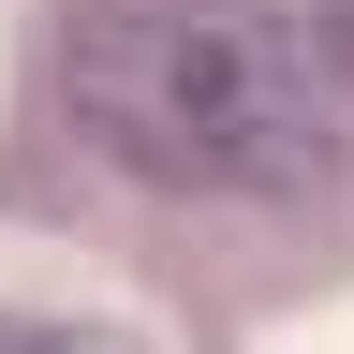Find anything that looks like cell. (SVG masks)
<instances>
[{
  "mask_svg": "<svg viewBox=\"0 0 354 354\" xmlns=\"http://www.w3.org/2000/svg\"><path fill=\"white\" fill-rule=\"evenodd\" d=\"M30 354H133L118 325H30Z\"/></svg>",
  "mask_w": 354,
  "mask_h": 354,
  "instance_id": "cell-2",
  "label": "cell"
},
{
  "mask_svg": "<svg viewBox=\"0 0 354 354\" xmlns=\"http://www.w3.org/2000/svg\"><path fill=\"white\" fill-rule=\"evenodd\" d=\"M0 354H30V325H0Z\"/></svg>",
  "mask_w": 354,
  "mask_h": 354,
  "instance_id": "cell-3",
  "label": "cell"
},
{
  "mask_svg": "<svg viewBox=\"0 0 354 354\" xmlns=\"http://www.w3.org/2000/svg\"><path fill=\"white\" fill-rule=\"evenodd\" d=\"M59 88L162 192H325L354 148V0H74Z\"/></svg>",
  "mask_w": 354,
  "mask_h": 354,
  "instance_id": "cell-1",
  "label": "cell"
}]
</instances>
